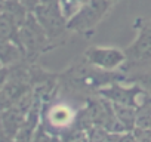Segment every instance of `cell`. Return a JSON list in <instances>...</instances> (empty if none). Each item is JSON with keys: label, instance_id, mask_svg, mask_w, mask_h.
<instances>
[{"label": "cell", "instance_id": "cell-7", "mask_svg": "<svg viewBox=\"0 0 151 142\" xmlns=\"http://www.w3.org/2000/svg\"><path fill=\"white\" fill-rule=\"evenodd\" d=\"M127 80L132 82L133 85L139 86L144 92L151 95V64L139 68H133L127 71Z\"/></svg>", "mask_w": 151, "mask_h": 142}, {"label": "cell", "instance_id": "cell-3", "mask_svg": "<svg viewBox=\"0 0 151 142\" xmlns=\"http://www.w3.org/2000/svg\"><path fill=\"white\" fill-rule=\"evenodd\" d=\"M33 14L50 42L62 37L65 31H68L67 18L64 16L59 5H39Z\"/></svg>", "mask_w": 151, "mask_h": 142}, {"label": "cell", "instance_id": "cell-13", "mask_svg": "<svg viewBox=\"0 0 151 142\" xmlns=\"http://www.w3.org/2000/svg\"><path fill=\"white\" fill-rule=\"evenodd\" d=\"M19 2L25 6V9L27 11H30V12H34L36 11V8L40 5V2L39 0H19Z\"/></svg>", "mask_w": 151, "mask_h": 142}, {"label": "cell", "instance_id": "cell-5", "mask_svg": "<svg viewBox=\"0 0 151 142\" xmlns=\"http://www.w3.org/2000/svg\"><path fill=\"white\" fill-rule=\"evenodd\" d=\"M85 58L89 65L104 70V71H111L119 67H123L126 62V53L124 50L119 47H104V46H92L86 49Z\"/></svg>", "mask_w": 151, "mask_h": 142}, {"label": "cell", "instance_id": "cell-9", "mask_svg": "<svg viewBox=\"0 0 151 142\" xmlns=\"http://www.w3.org/2000/svg\"><path fill=\"white\" fill-rule=\"evenodd\" d=\"M114 114L119 123L123 124V129L132 130L136 129V108L123 104H114Z\"/></svg>", "mask_w": 151, "mask_h": 142}, {"label": "cell", "instance_id": "cell-8", "mask_svg": "<svg viewBox=\"0 0 151 142\" xmlns=\"http://www.w3.org/2000/svg\"><path fill=\"white\" fill-rule=\"evenodd\" d=\"M47 121L61 129V127H67L71 121H73V111L71 108H68L67 105L64 104H59V105H55L49 110V114H47Z\"/></svg>", "mask_w": 151, "mask_h": 142}, {"label": "cell", "instance_id": "cell-12", "mask_svg": "<svg viewBox=\"0 0 151 142\" xmlns=\"http://www.w3.org/2000/svg\"><path fill=\"white\" fill-rule=\"evenodd\" d=\"M135 141L136 142H151V130L135 129Z\"/></svg>", "mask_w": 151, "mask_h": 142}, {"label": "cell", "instance_id": "cell-6", "mask_svg": "<svg viewBox=\"0 0 151 142\" xmlns=\"http://www.w3.org/2000/svg\"><path fill=\"white\" fill-rule=\"evenodd\" d=\"M136 129L151 130V95L142 92L136 107Z\"/></svg>", "mask_w": 151, "mask_h": 142}, {"label": "cell", "instance_id": "cell-1", "mask_svg": "<svg viewBox=\"0 0 151 142\" xmlns=\"http://www.w3.org/2000/svg\"><path fill=\"white\" fill-rule=\"evenodd\" d=\"M113 3L114 2L111 0H89L77 14L67 21L68 31L79 34L91 33L102 21V18L111 9Z\"/></svg>", "mask_w": 151, "mask_h": 142}, {"label": "cell", "instance_id": "cell-14", "mask_svg": "<svg viewBox=\"0 0 151 142\" xmlns=\"http://www.w3.org/2000/svg\"><path fill=\"white\" fill-rule=\"evenodd\" d=\"M6 79H8V70H2V68H0V87L5 86Z\"/></svg>", "mask_w": 151, "mask_h": 142}, {"label": "cell", "instance_id": "cell-15", "mask_svg": "<svg viewBox=\"0 0 151 142\" xmlns=\"http://www.w3.org/2000/svg\"><path fill=\"white\" fill-rule=\"evenodd\" d=\"M40 5H59V0H39Z\"/></svg>", "mask_w": 151, "mask_h": 142}, {"label": "cell", "instance_id": "cell-16", "mask_svg": "<svg viewBox=\"0 0 151 142\" xmlns=\"http://www.w3.org/2000/svg\"><path fill=\"white\" fill-rule=\"evenodd\" d=\"M111 2H117V0H111Z\"/></svg>", "mask_w": 151, "mask_h": 142}, {"label": "cell", "instance_id": "cell-2", "mask_svg": "<svg viewBox=\"0 0 151 142\" xmlns=\"http://www.w3.org/2000/svg\"><path fill=\"white\" fill-rule=\"evenodd\" d=\"M136 39L124 49V70H133L151 64V19H139Z\"/></svg>", "mask_w": 151, "mask_h": 142}, {"label": "cell", "instance_id": "cell-11", "mask_svg": "<svg viewBox=\"0 0 151 142\" xmlns=\"http://www.w3.org/2000/svg\"><path fill=\"white\" fill-rule=\"evenodd\" d=\"M89 0H59V6H61V11L64 14V16L67 18V21L74 16L77 14Z\"/></svg>", "mask_w": 151, "mask_h": 142}, {"label": "cell", "instance_id": "cell-4", "mask_svg": "<svg viewBox=\"0 0 151 142\" xmlns=\"http://www.w3.org/2000/svg\"><path fill=\"white\" fill-rule=\"evenodd\" d=\"M18 37H19L21 44L25 47L28 55H37L39 52L46 50L47 49V43L50 42L47 34L45 33L43 27L36 19L34 14L27 16L25 22L21 25Z\"/></svg>", "mask_w": 151, "mask_h": 142}, {"label": "cell", "instance_id": "cell-10", "mask_svg": "<svg viewBox=\"0 0 151 142\" xmlns=\"http://www.w3.org/2000/svg\"><path fill=\"white\" fill-rule=\"evenodd\" d=\"M22 121V117L21 114L17 111V110H6L2 115V124H3V130L5 133L11 138L14 135H17V132L19 130V126H22L24 123Z\"/></svg>", "mask_w": 151, "mask_h": 142}]
</instances>
